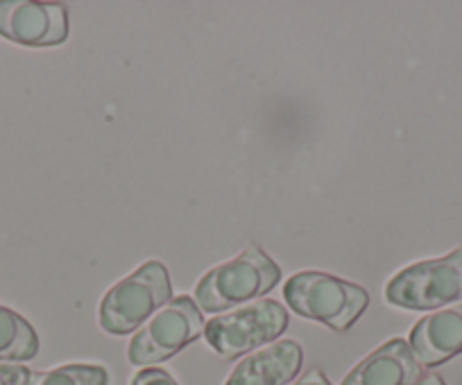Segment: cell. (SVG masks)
Listing matches in <instances>:
<instances>
[{"instance_id":"obj_1","label":"cell","mask_w":462,"mask_h":385,"mask_svg":"<svg viewBox=\"0 0 462 385\" xmlns=\"http://www.w3.org/2000/svg\"><path fill=\"white\" fill-rule=\"evenodd\" d=\"M283 298L297 316L346 331L365 313L370 295L363 286L327 272H297L283 286Z\"/></svg>"},{"instance_id":"obj_2","label":"cell","mask_w":462,"mask_h":385,"mask_svg":"<svg viewBox=\"0 0 462 385\" xmlns=\"http://www.w3.org/2000/svg\"><path fill=\"white\" fill-rule=\"evenodd\" d=\"M282 281L279 265L261 247L250 245L236 256L208 270L195 288V304L204 313H220L234 304L270 293Z\"/></svg>"},{"instance_id":"obj_3","label":"cell","mask_w":462,"mask_h":385,"mask_svg":"<svg viewBox=\"0 0 462 385\" xmlns=\"http://www.w3.org/2000/svg\"><path fill=\"white\" fill-rule=\"evenodd\" d=\"M171 298L172 286L166 265L148 261L102 298L97 320L106 334L127 335L143 326L154 311L171 302Z\"/></svg>"},{"instance_id":"obj_4","label":"cell","mask_w":462,"mask_h":385,"mask_svg":"<svg viewBox=\"0 0 462 385\" xmlns=\"http://www.w3.org/2000/svg\"><path fill=\"white\" fill-rule=\"evenodd\" d=\"M385 299L406 311H430L462 299V245L442 259L420 261L394 274Z\"/></svg>"},{"instance_id":"obj_5","label":"cell","mask_w":462,"mask_h":385,"mask_svg":"<svg viewBox=\"0 0 462 385\" xmlns=\"http://www.w3.org/2000/svg\"><path fill=\"white\" fill-rule=\"evenodd\" d=\"M291 325L286 308L274 299L250 304L229 316L213 317L204 326V338L222 358H236L273 343Z\"/></svg>"},{"instance_id":"obj_6","label":"cell","mask_w":462,"mask_h":385,"mask_svg":"<svg viewBox=\"0 0 462 385\" xmlns=\"http://www.w3.org/2000/svg\"><path fill=\"white\" fill-rule=\"evenodd\" d=\"M204 329L202 313L186 295L159 308L132 338L127 356L134 365H157L193 343Z\"/></svg>"},{"instance_id":"obj_7","label":"cell","mask_w":462,"mask_h":385,"mask_svg":"<svg viewBox=\"0 0 462 385\" xmlns=\"http://www.w3.org/2000/svg\"><path fill=\"white\" fill-rule=\"evenodd\" d=\"M0 37L30 48L60 46L69 39V10L60 3L0 0Z\"/></svg>"},{"instance_id":"obj_8","label":"cell","mask_w":462,"mask_h":385,"mask_svg":"<svg viewBox=\"0 0 462 385\" xmlns=\"http://www.w3.org/2000/svg\"><path fill=\"white\" fill-rule=\"evenodd\" d=\"M411 349L424 367L457 356L462 352V304L421 317L411 331Z\"/></svg>"},{"instance_id":"obj_9","label":"cell","mask_w":462,"mask_h":385,"mask_svg":"<svg viewBox=\"0 0 462 385\" xmlns=\"http://www.w3.org/2000/svg\"><path fill=\"white\" fill-rule=\"evenodd\" d=\"M301 361L304 352L295 340H279L238 362L225 385H286L300 374Z\"/></svg>"},{"instance_id":"obj_10","label":"cell","mask_w":462,"mask_h":385,"mask_svg":"<svg viewBox=\"0 0 462 385\" xmlns=\"http://www.w3.org/2000/svg\"><path fill=\"white\" fill-rule=\"evenodd\" d=\"M420 374V362L411 344L394 338L363 358L342 385H411Z\"/></svg>"},{"instance_id":"obj_11","label":"cell","mask_w":462,"mask_h":385,"mask_svg":"<svg viewBox=\"0 0 462 385\" xmlns=\"http://www.w3.org/2000/svg\"><path fill=\"white\" fill-rule=\"evenodd\" d=\"M39 335L28 320L0 304V361H32Z\"/></svg>"},{"instance_id":"obj_12","label":"cell","mask_w":462,"mask_h":385,"mask_svg":"<svg viewBox=\"0 0 462 385\" xmlns=\"http://www.w3.org/2000/svg\"><path fill=\"white\" fill-rule=\"evenodd\" d=\"M28 385H109V371L102 365H60L55 370L32 371Z\"/></svg>"},{"instance_id":"obj_13","label":"cell","mask_w":462,"mask_h":385,"mask_svg":"<svg viewBox=\"0 0 462 385\" xmlns=\"http://www.w3.org/2000/svg\"><path fill=\"white\" fill-rule=\"evenodd\" d=\"M32 371L14 362H0V385H28Z\"/></svg>"},{"instance_id":"obj_14","label":"cell","mask_w":462,"mask_h":385,"mask_svg":"<svg viewBox=\"0 0 462 385\" xmlns=\"http://www.w3.org/2000/svg\"><path fill=\"white\" fill-rule=\"evenodd\" d=\"M132 385H180L166 370H159V367H150V370L136 371Z\"/></svg>"},{"instance_id":"obj_15","label":"cell","mask_w":462,"mask_h":385,"mask_svg":"<svg viewBox=\"0 0 462 385\" xmlns=\"http://www.w3.org/2000/svg\"><path fill=\"white\" fill-rule=\"evenodd\" d=\"M292 385H331V380L327 379V374L319 370H310L309 374H304L301 379H297Z\"/></svg>"},{"instance_id":"obj_16","label":"cell","mask_w":462,"mask_h":385,"mask_svg":"<svg viewBox=\"0 0 462 385\" xmlns=\"http://www.w3.org/2000/svg\"><path fill=\"white\" fill-rule=\"evenodd\" d=\"M411 385H447V383H444L438 374H433V371H429V374H424V371H421V374L417 376Z\"/></svg>"}]
</instances>
